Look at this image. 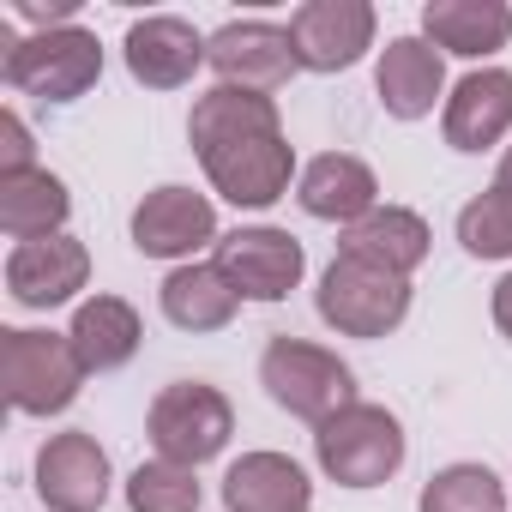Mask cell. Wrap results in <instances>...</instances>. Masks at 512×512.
<instances>
[{
    "mask_svg": "<svg viewBox=\"0 0 512 512\" xmlns=\"http://www.w3.org/2000/svg\"><path fill=\"white\" fill-rule=\"evenodd\" d=\"M0 79L25 97L43 103H79L97 79H103V43L85 25H61V31H37V37H13L0 25Z\"/></svg>",
    "mask_w": 512,
    "mask_h": 512,
    "instance_id": "1",
    "label": "cell"
},
{
    "mask_svg": "<svg viewBox=\"0 0 512 512\" xmlns=\"http://www.w3.org/2000/svg\"><path fill=\"white\" fill-rule=\"evenodd\" d=\"M314 458L338 488H380L404 470V422L386 404H350L314 428Z\"/></svg>",
    "mask_w": 512,
    "mask_h": 512,
    "instance_id": "2",
    "label": "cell"
},
{
    "mask_svg": "<svg viewBox=\"0 0 512 512\" xmlns=\"http://www.w3.org/2000/svg\"><path fill=\"white\" fill-rule=\"evenodd\" d=\"M0 380H7L19 416H61L85 386V362L67 332L7 326L0 332Z\"/></svg>",
    "mask_w": 512,
    "mask_h": 512,
    "instance_id": "3",
    "label": "cell"
},
{
    "mask_svg": "<svg viewBox=\"0 0 512 512\" xmlns=\"http://www.w3.org/2000/svg\"><path fill=\"white\" fill-rule=\"evenodd\" d=\"M314 308L338 338H386L410 314V278L368 266L356 253H338L320 278V290H314Z\"/></svg>",
    "mask_w": 512,
    "mask_h": 512,
    "instance_id": "4",
    "label": "cell"
},
{
    "mask_svg": "<svg viewBox=\"0 0 512 512\" xmlns=\"http://www.w3.org/2000/svg\"><path fill=\"white\" fill-rule=\"evenodd\" d=\"M260 386L278 410H290L314 428L356 404V374L308 338H272L266 356H260Z\"/></svg>",
    "mask_w": 512,
    "mask_h": 512,
    "instance_id": "5",
    "label": "cell"
},
{
    "mask_svg": "<svg viewBox=\"0 0 512 512\" xmlns=\"http://www.w3.org/2000/svg\"><path fill=\"white\" fill-rule=\"evenodd\" d=\"M145 434H151L157 458L199 470L205 458H217V452L229 446L235 410H229V398H223L217 386H205V380H175V386H163V392L151 398Z\"/></svg>",
    "mask_w": 512,
    "mask_h": 512,
    "instance_id": "6",
    "label": "cell"
},
{
    "mask_svg": "<svg viewBox=\"0 0 512 512\" xmlns=\"http://www.w3.org/2000/svg\"><path fill=\"white\" fill-rule=\"evenodd\" d=\"M205 61L217 73V85H235V91H284L302 61H296V43H290V25H272V19H235L223 31H211L205 43Z\"/></svg>",
    "mask_w": 512,
    "mask_h": 512,
    "instance_id": "7",
    "label": "cell"
},
{
    "mask_svg": "<svg viewBox=\"0 0 512 512\" xmlns=\"http://www.w3.org/2000/svg\"><path fill=\"white\" fill-rule=\"evenodd\" d=\"M211 266L235 284L241 302H284L302 284V272H308V253H302V241L290 229L260 223V229H229L217 241Z\"/></svg>",
    "mask_w": 512,
    "mask_h": 512,
    "instance_id": "8",
    "label": "cell"
},
{
    "mask_svg": "<svg viewBox=\"0 0 512 512\" xmlns=\"http://www.w3.org/2000/svg\"><path fill=\"white\" fill-rule=\"evenodd\" d=\"M199 163H205L211 187H217L229 205H241V211H266V205H278V199L290 193V175H296V151H290L284 133L235 139V145H223V151H205Z\"/></svg>",
    "mask_w": 512,
    "mask_h": 512,
    "instance_id": "9",
    "label": "cell"
},
{
    "mask_svg": "<svg viewBox=\"0 0 512 512\" xmlns=\"http://www.w3.org/2000/svg\"><path fill=\"white\" fill-rule=\"evenodd\" d=\"M374 7L368 0H308L290 13V43L302 73H344L374 49Z\"/></svg>",
    "mask_w": 512,
    "mask_h": 512,
    "instance_id": "10",
    "label": "cell"
},
{
    "mask_svg": "<svg viewBox=\"0 0 512 512\" xmlns=\"http://www.w3.org/2000/svg\"><path fill=\"white\" fill-rule=\"evenodd\" d=\"M217 241H223L217 235V211L193 187H175L169 181V187L145 193L139 211H133V247L145 253V260H187L193 266V253L199 247H217Z\"/></svg>",
    "mask_w": 512,
    "mask_h": 512,
    "instance_id": "11",
    "label": "cell"
},
{
    "mask_svg": "<svg viewBox=\"0 0 512 512\" xmlns=\"http://www.w3.org/2000/svg\"><path fill=\"white\" fill-rule=\"evenodd\" d=\"M85 284H91V253L79 235H49V241H25L7 253V296L31 314L73 302Z\"/></svg>",
    "mask_w": 512,
    "mask_h": 512,
    "instance_id": "12",
    "label": "cell"
},
{
    "mask_svg": "<svg viewBox=\"0 0 512 512\" xmlns=\"http://www.w3.org/2000/svg\"><path fill=\"white\" fill-rule=\"evenodd\" d=\"M37 494H43L49 512H103V500H109V452L85 428L49 434L43 452H37Z\"/></svg>",
    "mask_w": 512,
    "mask_h": 512,
    "instance_id": "13",
    "label": "cell"
},
{
    "mask_svg": "<svg viewBox=\"0 0 512 512\" xmlns=\"http://www.w3.org/2000/svg\"><path fill=\"white\" fill-rule=\"evenodd\" d=\"M440 133L452 151L476 157V151H494L506 133H512V73L506 67H476L452 85L446 97V115H440Z\"/></svg>",
    "mask_w": 512,
    "mask_h": 512,
    "instance_id": "14",
    "label": "cell"
},
{
    "mask_svg": "<svg viewBox=\"0 0 512 512\" xmlns=\"http://www.w3.org/2000/svg\"><path fill=\"white\" fill-rule=\"evenodd\" d=\"M205 43L211 37H199L187 19H175V13H151V19H139L133 31H127V73L145 85V91H181L199 67H205Z\"/></svg>",
    "mask_w": 512,
    "mask_h": 512,
    "instance_id": "15",
    "label": "cell"
},
{
    "mask_svg": "<svg viewBox=\"0 0 512 512\" xmlns=\"http://www.w3.org/2000/svg\"><path fill=\"white\" fill-rule=\"evenodd\" d=\"M374 91L386 103L392 121H422L434 115L440 91H446V61L428 37H392L380 49V67H374Z\"/></svg>",
    "mask_w": 512,
    "mask_h": 512,
    "instance_id": "16",
    "label": "cell"
},
{
    "mask_svg": "<svg viewBox=\"0 0 512 512\" xmlns=\"http://www.w3.org/2000/svg\"><path fill=\"white\" fill-rule=\"evenodd\" d=\"M223 512H314V482L284 452H241L223 470Z\"/></svg>",
    "mask_w": 512,
    "mask_h": 512,
    "instance_id": "17",
    "label": "cell"
},
{
    "mask_svg": "<svg viewBox=\"0 0 512 512\" xmlns=\"http://www.w3.org/2000/svg\"><path fill=\"white\" fill-rule=\"evenodd\" d=\"M296 199H302V211L308 217H320V223H362L374 205H380V181H374V169L362 163V157H350V151H326V157H314L308 169H302V181H296Z\"/></svg>",
    "mask_w": 512,
    "mask_h": 512,
    "instance_id": "18",
    "label": "cell"
},
{
    "mask_svg": "<svg viewBox=\"0 0 512 512\" xmlns=\"http://www.w3.org/2000/svg\"><path fill=\"white\" fill-rule=\"evenodd\" d=\"M422 37H428L440 55L482 61V55L506 49V37H512V7H506V0H428V7H422Z\"/></svg>",
    "mask_w": 512,
    "mask_h": 512,
    "instance_id": "19",
    "label": "cell"
},
{
    "mask_svg": "<svg viewBox=\"0 0 512 512\" xmlns=\"http://www.w3.org/2000/svg\"><path fill=\"white\" fill-rule=\"evenodd\" d=\"M253 133H284L278 121V103L260 97V91H235V85H211L193 115H187V145L205 157V151H223L235 139H253Z\"/></svg>",
    "mask_w": 512,
    "mask_h": 512,
    "instance_id": "20",
    "label": "cell"
},
{
    "mask_svg": "<svg viewBox=\"0 0 512 512\" xmlns=\"http://www.w3.org/2000/svg\"><path fill=\"white\" fill-rule=\"evenodd\" d=\"M428 223L416 217V211H404V205H374L362 223H350L344 229V247L338 253H356V260H368V266H386V272H398V278H410L422 260H428Z\"/></svg>",
    "mask_w": 512,
    "mask_h": 512,
    "instance_id": "21",
    "label": "cell"
},
{
    "mask_svg": "<svg viewBox=\"0 0 512 512\" xmlns=\"http://www.w3.org/2000/svg\"><path fill=\"white\" fill-rule=\"evenodd\" d=\"M67 338H73L85 374H115V368L133 362L145 326H139V308H133V302H121V296H91V302H79Z\"/></svg>",
    "mask_w": 512,
    "mask_h": 512,
    "instance_id": "22",
    "label": "cell"
},
{
    "mask_svg": "<svg viewBox=\"0 0 512 512\" xmlns=\"http://www.w3.org/2000/svg\"><path fill=\"white\" fill-rule=\"evenodd\" d=\"M67 211H73V193L43 163L25 169V175H0V229H7L19 247L25 241H49V235H67L61 229Z\"/></svg>",
    "mask_w": 512,
    "mask_h": 512,
    "instance_id": "23",
    "label": "cell"
},
{
    "mask_svg": "<svg viewBox=\"0 0 512 512\" xmlns=\"http://www.w3.org/2000/svg\"><path fill=\"white\" fill-rule=\"evenodd\" d=\"M157 302H163V320L181 326V332H223V326L235 320V308H241L235 284H229L217 266H199V260H193V266H175V272L163 278Z\"/></svg>",
    "mask_w": 512,
    "mask_h": 512,
    "instance_id": "24",
    "label": "cell"
},
{
    "mask_svg": "<svg viewBox=\"0 0 512 512\" xmlns=\"http://www.w3.org/2000/svg\"><path fill=\"white\" fill-rule=\"evenodd\" d=\"M416 512H506V488L488 464H446L428 476Z\"/></svg>",
    "mask_w": 512,
    "mask_h": 512,
    "instance_id": "25",
    "label": "cell"
},
{
    "mask_svg": "<svg viewBox=\"0 0 512 512\" xmlns=\"http://www.w3.org/2000/svg\"><path fill=\"white\" fill-rule=\"evenodd\" d=\"M127 512H199V476L187 464L151 458L127 476Z\"/></svg>",
    "mask_w": 512,
    "mask_h": 512,
    "instance_id": "26",
    "label": "cell"
},
{
    "mask_svg": "<svg viewBox=\"0 0 512 512\" xmlns=\"http://www.w3.org/2000/svg\"><path fill=\"white\" fill-rule=\"evenodd\" d=\"M458 241L464 253H476V260H512V211L488 193H476L464 211H458Z\"/></svg>",
    "mask_w": 512,
    "mask_h": 512,
    "instance_id": "27",
    "label": "cell"
},
{
    "mask_svg": "<svg viewBox=\"0 0 512 512\" xmlns=\"http://www.w3.org/2000/svg\"><path fill=\"white\" fill-rule=\"evenodd\" d=\"M25 169H37V145L25 133V121L7 109L0 115V175H25Z\"/></svg>",
    "mask_w": 512,
    "mask_h": 512,
    "instance_id": "28",
    "label": "cell"
},
{
    "mask_svg": "<svg viewBox=\"0 0 512 512\" xmlns=\"http://www.w3.org/2000/svg\"><path fill=\"white\" fill-rule=\"evenodd\" d=\"M73 13H79L73 0H49V7H43V0H19V19H25V25H37V31H61V25H79Z\"/></svg>",
    "mask_w": 512,
    "mask_h": 512,
    "instance_id": "29",
    "label": "cell"
},
{
    "mask_svg": "<svg viewBox=\"0 0 512 512\" xmlns=\"http://www.w3.org/2000/svg\"><path fill=\"white\" fill-rule=\"evenodd\" d=\"M494 326H500V338L512 344V272L494 284Z\"/></svg>",
    "mask_w": 512,
    "mask_h": 512,
    "instance_id": "30",
    "label": "cell"
},
{
    "mask_svg": "<svg viewBox=\"0 0 512 512\" xmlns=\"http://www.w3.org/2000/svg\"><path fill=\"white\" fill-rule=\"evenodd\" d=\"M494 199L512 211V145H506V157H500V175H494Z\"/></svg>",
    "mask_w": 512,
    "mask_h": 512,
    "instance_id": "31",
    "label": "cell"
}]
</instances>
